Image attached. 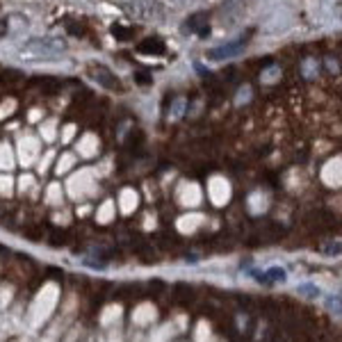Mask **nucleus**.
<instances>
[{
	"mask_svg": "<svg viewBox=\"0 0 342 342\" xmlns=\"http://www.w3.org/2000/svg\"><path fill=\"white\" fill-rule=\"evenodd\" d=\"M253 278L260 281V283H285V281H288V274H285L283 267H272V269H267V272H256Z\"/></svg>",
	"mask_w": 342,
	"mask_h": 342,
	"instance_id": "obj_4",
	"label": "nucleus"
},
{
	"mask_svg": "<svg viewBox=\"0 0 342 342\" xmlns=\"http://www.w3.org/2000/svg\"><path fill=\"white\" fill-rule=\"evenodd\" d=\"M304 294H308V297H317V288H310V285H304Z\"/></svg>",
	"mask_w": 342,
	"mask_h": 342,
	"instance_id": "obj_7",
	"label": "nucleus"
},
{
	"mask_svg": "<svg viewBox=\"0 0 342 342\" xmlns=\"http://www.w3.org/2000/svg\"><path fill=\"white\" fill-rule=\"evenodd\" d=\"M139 50H155V53H162V41H144L139 46Z\"/></svg>",
	"mask_w": 342,
	"mask_h": 342,
	"instance_id": "obj_6",
	"label": "nucleus"
},
{
	"mask_svg": "<svg viewBox=\"0 0 342 342\" xmlns=\"http://www.w3.org/2000/svg\"><path fill=\"white\" fill-rule=\"evenodd\" d=\"M242 48H244V41H235V43H224V46H219V48H212L208 53V59H212V62H221V59H230L235 57V55L242 53Z\"/></svg>",
	"mask_w": 342,
	"mask_h": 342,
	"instance_id": "obj_3",
	"label": "nucleus"
},
{
	"mask_svg": "<svg viewBox=\"0 0 342 342\" xmlns=\"http://www.w3.org/2000/svg\"><path fill=\"white\" fill-rule=\"evenodd\" d=\"M126 9H128L133 16H137V18H151V16H153V11H158V14H160V7L149 5L146 0H137V2H133V5H126Z\"/></svg>",
	"mask_w": 342,
	"mask_h": 342,
	"instance_id": "obj_5",
	"label": "nucleus"
},
{
	"mask_svg": "<svg viewBox=\"0 0 342 342\" xmlns=\"http://www.w3.org/2000/svg\"><path fill=\"white\" fill-rule=\"evenodd\" d=\"M66 50V41L59 37H34L21 46L23 57L27 59H55Z\"/></svg>",
	"mask_w": 342,
	"mask_h": 342,
	"instance_id": "obj_1",
	"label": "nucleus"
},
{
	"mask_svg": "<svg viewBox=\"0 0 342 342\" xmlns=\"http://www.w3.org/2000/svg\"><path fill=\"white\" fill-rule=\"evenodd\" d=\"M89 75L98 82V85L105 87V89H112V91H117V94H121V91H123L121 80H119L117 75L107 69V66H103V64H91L89 66Z\"/></svg>",
	"mask_w": 342,
	"mask_h": 342,
	"instance_id": "obj_2",
	"label": "nucleus"
}]
</instances>
